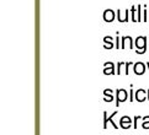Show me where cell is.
Segmentation results:
<instances>
[{"instance_id": "8", "label": "cell", "mask_w": 149, "mask_h": 135, "mask_svg": "<svg viewBox=\"0 0 149 135\" xmlns=\"http://www.w3.org/2000/svg\"><path fill=\"white\" fill-rule=\"evenodd\" d=\"M115 19H116V14L113 10L107 9L104 11V21H106V22H112Z\"/></svg>"}, {"instance_id": "1", "label": "cell", "mask_w": 149, "mask_h": 135, "mask_svg": "<svg viewBox=\"0 0 149 135\" xmlns=\"http://www.w3.org/2000/svg\"><path fill=\"white\" fill-rule=\"evenodd\" d=\"M148 38L144 36H138L134 41V47H136V53L137 54H144L148 49Z\"/></svg>"}, {"instance_id": "10", "label": "cell", "mask_w": 149, "mask_h": 135, "mask_svg": "<svg viewBox=\"0 0 149 135\" xmlns=\"http://www.w3.org/2000/svg\"><path fill=\"white\" fill-rule=\"evenodd\" d=\"M113 91L111 89H106L104 90V101L105 102H112L113 101Z\"/></svg>"}, {"instance_id": "20", "label": "cell", "mask_w": 149, "mask_h": 135, "mask_svg": "<svg viewBox=\"0 0 149 135\" xmlns=\"http://www.w3.org/2000/svg\"><path fill=\"white\" fill-rule=\"evenodd\" d=\"M147 92H148V101H149V89L147 90Z\"/></svg>"}, {"instance_id": "23", "label": "cell", "mask_w": 149, "mask_h": 135, "mask_svg": "<svg viewBox=\"0 0 149 135\" xmlns=\"http://www.w3.org/2000/svg\"><path fill=\"white\" fill-rule=\"evenodd\" d=\"M148 21H149V16H148Z\"/></svg>"}, {"instance_id": "15", "label": "cell", "mask_w": 149, "mask_h": 135, "mask_svg": "<svg viewBox=\"0 0 149 135\" xmlns=\"http://www.w3.org/2000/svg\"><path fill=\"white\" fill-rule=\"evenodd\" d=\"M126 63H122V62H120V63H117V70H116V74L117 75H121L122 74V71H121V69H122V66L125 65Z\"/></svg>"}, {"instance_id": "11", "label": "cell", "mask_w": 149, "mask_h": 135, "mask_svg": "<svg viewBox=\"0 0 149 135\" xmlns=\"http://www.w3.org/2000/svg\"><path fill=\"white\" fill-rule=\"evenodd\" d=\"M104 48H105V49H112V48H113V41H112V37L106 36L105 38H104Z\"/></svg>"}, {"instance_id": "3", "label": "cell", "mask_w": 149, "mask_h": 135, "mask_svg": "<svg viewBox=\"0 0 149 135\" xmlns=\"http://www.w3.org/2000/svg\"><path fill=\"white\" fill-rule=\"evenodd\" d=\"M117 113H118V112L115 111V112H113V113H112V114H111L110 117H107V112L104 111V129L107 128V124H109V122H110L111 124H112V127H113L115 129H118V128H120V127H117L116 124H115V122H113V117L117 114Z\"/></svg>"}, {"instance_id": "22", "label": "cell", "mask_w": 149, "mask_h": 135, "mask_svg": "<svg viewBox=\"0 0 149 135\" xmlns=\"http://www.w3.org/2000/svg\"><path fill=\"white\" fill-rule=\"evenodd\" d=\"M148 39H149V33H148Z\"/></svg>"}, {"instance_id": "9", "label": "cell", "mask_w": 149, "mask_h": 135, "mask_svg": "<svg viewBox=\"0 0 149 135\" xmlns=\"http://www.w3.org/2000/svg\"><path fill=\"white\" fill-rule=\"evenodd\" d=\"M131 123H132V119L130 117H127V116H123L121 118V120H120V128L122 129H128L131 128Z\"/></svg>"}, {"instance_id": "5", "label": "cell", "mask_w": 149, "mask_h": 135, "mask_svg": "<svg viewBox=\"0 0 149 135\" xmlns=\"http://www.w3.org/2000/svg\"><path fill=\"white\" fill-rule=\"evenodd\" d=\"M134 100L137 102H144L146 100H148V92L143 89L137 90L136 93H134Z\"/></svg>"}, {"instance_id": "17", "label": "cell", "mask_w": 149, "mask_h": 135, "mask_svg": "<svg viewBox=\"0 0 149 135\" xmlns=\"http://www.w3.org/2000/svg\"><path fill=\"white\" fill-rule=\"evenodd\" d=\"M141 9H142V6H141V5H138V8H137V11H138V15H137V22H139V21H142V16H141Z\"/></svg>"}, {"instance_id": "6", "label": "cell", "mask_w": 149, "mask_h": 135, "mask_svg": "<svg viewBox=\"0 0 149 135\" xmlns=\"http://www.w3.org/2000/svg\"><path fill=\"white\" fill-rule=\"evenodd\" d=\"M146 69H147V64H143L141 62H138L133 65V71H134L136 75H143L146 73Z\"/></svg>"}, {"instance_id": "7", "label": "cell", "mask_w": 149, "mask_h": 135, "mask_svg": "<svg viewBox=\"0 0 149 135\" xmlns=\"http://www.w3.org/2000/svg\"><path fill=\"white\" fill-rule=\"evenodd\" d=\"M127 43H128V46H130L131 49H133V38H132L131 36H123V37H121V49H125Z\"/></svg>"}, {"instance_id": "19", "label": "cell", "mask_w": 149, "mask_h": 135, "mask_svg": "<svg viewBox=\"0 0 149 135\" xmlns=\"http://www.w3.org/2000/svg\"><path fill=\"white\" fill-rule=\"evenodd\" d=\"M138 119H141V117H139V116L134 117V119H133V122H134V127H133V128H137V122H138Z\"/></svg>"}, {"instance_id": "14", "label": "cell", "mask_w": 149, "mask_h": 135, "mask_svg": "<svg viewBox=\"0 0 149 135\" xmlns=\"http://www.w3.org/2000/svg\"><path fill=\"white\" fill-rule=\"evenodd\" d=\"M132 65H133V63H131V62H127L125 64V75H130V68Z\"/></svg>"}, {"instance_id": "16", "label": "cell", "mask_w": 149, "mask_h": 135, "mask_svg": "<svg viewBox=\"0 0 149 135\" xmlns=\"http://www.w3.org/2000/svg\"><path fill=\"white\" fill-rule=\"evenodd\" d=\"M116 49H121V37H118V33L116 37Z\"/></svg>"}, {"instance_id": "21", "label": "cell", "mask_w": 149, "mask_h": 135, "mask_svg": "<svg viewBox=\"0 0 149 135\" xmlns=\"http://www.w3.org/2000/svg\"><path fill=\"white\" fill-rule=\"evenodd\" d=\"M146 64H147V69L149 70V63H146Z\"/></svg>"}, {"instance_id": "4", "label": "cell", "mask_w": 149, "mask_h": 135, "mask_svg": "<svg viewBox=\"0 0 149 135\" xmlns=\"http://www.w3.org/2000/svg\"><path fill=\"white\" fill-rule=\"evenodd\" d=\"M116 66L117 65H115L112 62H106L104 64V74L105 75H113V74H116V70H117Z\"/></svg>"}, {"instance_id": "18", "label": "cell", "mask_w": 149, "mask_h": 135, "mask_svg": "<svg viewBox=\"0 0 149 135\" xmlns=\"http://www.w3.org/2000/svg\"><path fill=\"white\" fill-rule=\"evenodd\" d=\"M133 100H134V97H133V85L131 84V91H130V101L133 102Z\"/></svg>"}, {"instance_id": "12", "label": "cell", "mask_w": 149, "mask_h": 135, "mask_svg": "<svg viewBox=\"0 0 149 135\" xmlns=\"http://www.w3.org/2000/svg\"><path fill=\"white\" fill-rule=\"evenodd\" d=\"M136 11H137L136 6H132L131 10H130V12H131V21H132V22H137V17H136V15H134Z\"/></svg>"}, {"instance_id": "13", "label": "cell", "mask_w": 149, "mask_h": 135, "mask_svg": "<svg viewBox=\"0 0 149 135\" xmlns=\"http://www.w3.org/2000/svg\"><path fill=\"white\" fill-rule=\"evenodd\" d=\"M142 128H143V129H149V116L143 117V120H142Z\"/></svg>"}, {"instance_id": "2", "label": "cell", "mask_w": 149, "mask_h": 135, "mask_svg": "<svg viewBox=\"0 0 149 135\" xmlns=\"http://www.w3.org/2000/svg\"><path fill=\"white\" fill-rule=\"evenodd\" d=\"M128 100V92L125 89H117L116 90V107H118L121 103H123Z\"/></svg>"}]
</instances>
